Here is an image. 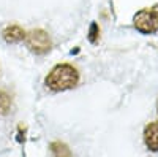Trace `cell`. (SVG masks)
Returning <instances> with one entry per match:
<instances>
[{"mask_svg": "<svg viewBox=\"0 0 158 157\" xmlns=\"http://www.w3.org/2000/svg\"><path fill=\"white\" fill-rule=\"evenodd\" d=\"M44 83L51 90L60 92V90H67V89L74 87L79 83V73L73 65L60 63V65H56V67L49 72Z\"/></svg>", "mask_w": 158, "mask_h": 157, "instance_id": "1", "label": "cell"}, {"mask_svg": "<svg viewBox=\"0 0 158 157\" xmlns=\"http://www.w3.org/2000/svg\"><path fill=\"white\" fill-rule=\"evenodd\" d=\"M133 24L136 30H139L141 33H155L158 30V10L156 8H144L139 10L135 18H133Z\"/></svg>", "mask_w": 158, "mask_h": 157, "instance_id": "2", "label": "cell"}, {"mask_svg": "<svg viewBox=\"0 0 158 157\" xmlns=\"http://www.w3.org/2000/svg\"><path fill=\"white\" fill-rule=\"evenodd\" d=\"M25 45L27 48L35 52L38 56H43L51 49L52 46V41H51V37L48 35V32L41 30V29H35L32 32H27L25 33V38H24Z\"/></svg>", "mask_w": 158, "mask_h": 157, "instance_id": "3", "label": "cell"}, {"mask_svg": "<svg viewBox=\"0 0 158 157\" xmlns=\"http://www.w3.org/2000/svg\"><path fill=\"white\" fill-rule=\"evenodd\" d=\"M144 141L150 151L156 152L158 151V121L156 122H150L146 130H144Z\"/></svg>", "mask_w": 158, "mask_h": 157, "instance_id": "4", "label": "cell"}, {"mask_svg": "<svg viewBox=\"0 0 158 157\" xmlns=\"http://www.w3.org/2000/svg\"><path fill=\"white\" fill-rule=\"evenodd\" d=\"M3 38L6 43H19L25 38V32L19 25H10L3 30Z\"/></svg>", "mask_w": 158, "mask_h": 157, "instance_id": "5", "label": "cell"}, {"mask_svg": "<svg viewBox=\"0 0 158 157\" xmlns=\"http://www.w3.org/2000/svg\"><path fill=\"white\" fill-rule=\"evenodd\" d=\"M51 154H52V157H71L70 148L60 141H54L51 145Z\"/></svg>", "mask_w": 158, "mask_h": 157, "instance_id": "6", "label": "cell"}, {"mask_svg": "<svg viewBox=\"0 0 158 157\" xmlns=\"http://www.w3.org/2000/svg\"><path fill=\"white\" fill-rule=\"evenodd\" d=\"M11 105H13L11 95L8 92H5V90H0V116L8 114L11 110Z\"/></svg>", "mask_w": 158, "mask_h": 157, "instance_id": "7", "label": "cell"}, {"mask_svg": "<svg viewBox=\"0 0 158 157\" xmlns=\"http://www.w3.org/2000/svg\"><path fill=\"white\" fill-rule=\"evenodd\" d=\"M98 38H100L98 24H97V22H92V24H90V29H89V41L95 45V43H98Z\"/></svg>", "mask_w": 158, "mask_h": 157, "instance_id": "8", "label": "cell"}]
</instances>
